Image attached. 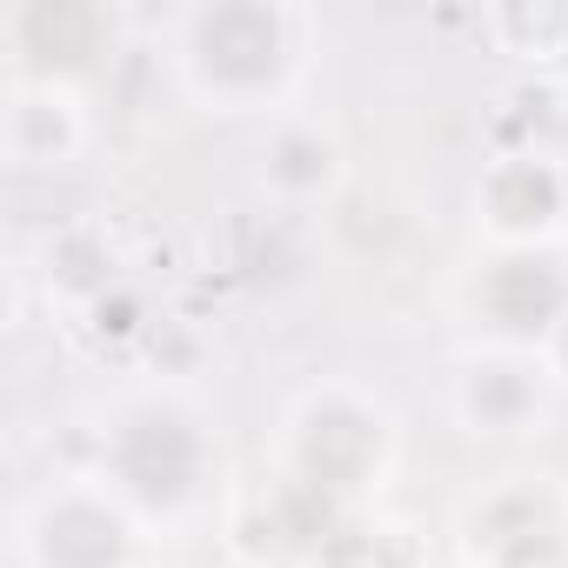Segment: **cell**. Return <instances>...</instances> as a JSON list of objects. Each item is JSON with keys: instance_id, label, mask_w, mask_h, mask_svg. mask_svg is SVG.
<instances>
[{"instance_id": "8fae6325", "label": "cell", "mask_w": 568, "mask_h": 568, "mask_svg": "<svg viewBox=\"0 0 568 568\" xmlns=\"http://www.w3.org/2000/svg\"><path fill=\"white\" fill-rule=\"evenodd\" d=\"M261 194L288 214H308V207H328L348 181V154H342V134L302 108H288L281 121H267V141H261Z\"/></svg>"}, {"instance_id": "4fadbf2b", "label": "cell", "mask_w": 568, "mask_h": 568, "mask_svg": "<svg viewBox=\"0 0 568 568\" xmlns=\"http://www.w3.org/2000/svg\"><path fill=\"white\" fill-rule=\"evenodd\" d=\"M308 568H428V535L408 515L362 508V515H342L322 535Z\"/></svg>"}, {"instance_id": "277c9868", "label": "cell", "mask_w": 568, "mask_h": 568, "mask_svg": "<svg viewBox=\"0 0 568 568\" xmlns=\"http://www.w3.org/2000/svg\"><path fill=\"white\" fill-rule=\"evenodd\" d=\"M148 521L114 495L108 475H54L21 508V561L28 568H141Z\"/></svg>"}, {"instance_id": "7c38bea8", "label": "cell", "mask_w": 568, "mask_h": 568, "mask_svg": "<svg viewBox=\"0 0 568 568\" xmlns=\"http://www.w3.org/2000/svg\"><path fill=\"white\" fill-rule=\"evenodd\" d=\"M88 94L81 88H48V81H8V114H0V141L21 174H54L88 154Z\"/></svg>"}, {"instance_id": "30bf717a", "label": "cell", "mask_w": 568, "mask_h": 568, "mask_svg": "<svg viewBox=\"0 0 568 568\" xmlns=\"http://www.w3.org/2000/svg\"><path fill=\"white\" fill-rule=\"evenodd\" d=\"M468 315L481 322V342L541 348L548 328L568 315V267L555 247H488V261L468 274Z\"/></svg>"}, {"instance_id": "5bb4252c", "label": "cell", "mask_w": 568, "mask_h": 568, "mask_svg": "<svg viewBox=\"0 0 568 568\" xmlns=\"http://www.w3.org/2000/svg\"><path fill=\"white\" fill-rule=\"evenodd\" d=\"M481 34L495 54L521 68H561L568 61V8L561 0H508V8H481Z\"/></svg>"}, {"instance_id": "9a60e30c", "label": "cell", "mask_w": 568, "mask_h": 568, "mask_svg": "<svg viewBox=\"0 0 568 568\" xmlns=\"http://www.w3.org/2000/svg\"><path fill=\"white\" fill-rule=\"evenodd\" d=\"M541 362H548V375H555V382L568 388V315H561V322L548 328V342H541Z\"/></svg>"}, {"instance_id": "7a4b0ae2", "label": "cell", "mask_w": 568, "mask_h": 568, "mask_svg": "<svg viewBox=\"0 0 568 568\" xmlns=\"http://www.w3.org/2000/svg\"><path fill=\"white\" fill-rule=\"evenodd\" d=\"M395 455H402V428L382 395L355 382H315L308 395H295L288 422H281L274 468L295 475L308 495H322L335 515H362L382 508Z\"/></svg>"}, {"instance_id": "2e32d148", "label": "cell", "mask_w": 568, "mask_h": 568, "mask_svg": "<svg viewBox=\"0 0 568 568\" xmlns=\"http://www.w3.org/2000/svg\"><path fill=\"white\" fill-rule=\"evenodd\" d=\"M561 74H568V61H561Z\"/></svg>"}, {"instance_id": "52a82bcc", "label": "cell", "mask_w": 568, "mask_h": 568, "mask_svg": "<svg viewBox=\"0 0 568 568\" xmlns=\"http://www.w3.org/2000/svg\"><path fill=\"white\" fill-rule=\"evenodd\" d=\"M555 375L541 348H508V342H475L448 368V408L475 442H521L548 422L555 408Z\"/></svg>"}, {"instance_id": "6da1fadb", "label": "cell", "mask_w": 568, "mask_h": 568, "mask_svg": "<svg viewBox=\"0 0 568 568\" xmlns=\"http://www.w3.org/2000/svg\"><path fill=\"white\" fill-rule=\"evenodd\" d=\"M174 74L207 114L281 121L308 74V14L281 0H214L174 14Z\"/></svg>"}, {"instance_id": "ba28073f", "label": "cell", "mask_w": 568, "mask_h": 568, "mask_svg": "<svg viewBox=\"0 0 568 568\" xmlns=\"http://www.w3.org/2000/svg\"><path fill=\"white\" fill-rule=\"evenodd\" d=\"M475 227L488 247H555L568 234V161L541 141L488 154L475 174Z\"/></svg>"}, {"instance_id": "9c48e42d", "label": "cell", "mask_w": 568, "mask_h": 568, "mask_svg": "<svg viewBox=\"0 0 568 568\" xmlns=\"http://www.w3.org/2000/svg\"><path fill=\"white\" fill-rule=\"evenodd\" d=\"M342 515L308 495L295 475L267 468L261 481L234 488L227 508H221V548L241 561V568H308V555L322 548V535L335 528Z\"/></svg>"}, {"instance_id": "5b68a950", "label": "cell", "mask_w": 568, "mask_h": 568, "mask_svg": "<svg viewBox=\"0 0 568 568\" xmlns=\"http://www.w3.org/2000/svg\"><path fill=\"white\" fill-rule=\"evenodd\" d=\"M114 48H121V8H101V0H14L0 14L8 81H48L88 94L94 68Z\"/></svg>"}, {"instance_id": "3957f363", "label": "cell", "mask_w": 568, "mask_h": 568, "mask_svg": "<svg viewBox=\"0 0 568 568\" xmlns=\"http://www.w3.org/2000/svg\"><path fill=\"white\" fill-rule=\"evenodd\" d=\"M94 475H108L114 495L148 528L154 521H187L214 488V442H207L201 415L181 395H134L101 428Z\"/></svg>"}, {"instance_id": "8992f818", "label": "cell", "mask_w": 568, "mask_h": 568, "mask_svg": "<svg viewBox=\"0 0 568 568\" xmlns=\"http://www.w3.org/2000/svg\"><path fill=\"white\" fill-rule=\"evenodd\" d=\"M468 568H568V488L555 475H508L462 508Z\"/></svg>"}]
</instances>
